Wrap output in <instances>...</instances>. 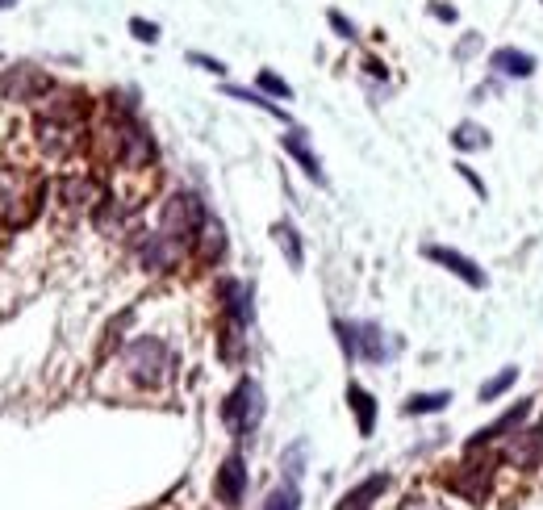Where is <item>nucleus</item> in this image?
<instances>
[{
    "label": "nucleus",
    "instance_id": "1",
    "mask_svg": "<svg viewBox=\"0 0 543 510\" xmlns=\"http://www.w3.org/2000/svg\"><path fill=\"white\" fill-rule=\"evenodd\" d=\"M46 201V180L30 168L0 164V230H26Z\"/></svg>",
    "mask_w": 543,
    "mask_h": 510
},
{
    "label": "nucleus",
    "instance_id": "2",
    "mask_svg": "<svg viewBox=\"0 0 543 510\" xmlns=\"http://www.w3.org/2000/svg\"><path fill=\"white\" fill-rule=\"evenodd\" d=\"M122 368H126V377L134 385H143V389H159L163 381L172 377V368H176V356H172V347L155 339V335H143V339H134L126 352H122Z\"/></svg>",
    "mask_w": 543,
    "mask_h": 510
},
{
    "label": "nucleus",
    "instance_id": "3",
    "mask_svg": "<svg viewBox=\"0 0 543 510\" xmlns=\"http://www.w3.org/2000/svg\"><path fill=\"white\" fill-rule=\"evenodd\" d=\"M205 222H209L205 201L197 193L180 189V193H172L168 201H163V210H159V235H168L180 247H193L197 235L205 230Z\"/></svg>",
    "mask_w": 543,
    "mask_h": 510
},
{
    "label": "nucleus",
    "instance_id": "4",
    "mask_svg": "<svg viewBox=\"0 0 543 510\" xmlns=\"http://www.w3.org/2000/svg\"><path fill=\"white\" fill-rule=\"evenodd\" d=\"M259 419H264V389H259L251 377H243L239 385H234L226 393V402H222V423L234 439H247Z\"/></svg>",
    "mask_w": 543,
    "mask_h": 510
},
{
    "label": "nucleus",
    "instance_id": "5",
    "mask_svg": "<svg viewBox=\"0 0 543 510\" xmlns=\"http://www.w3.org/2000/svg\"><path fill=\"white\" fill-rule=\"evenodd\" d=\"M335 331H339V343H343V352L347 360H368V364H381L389 356V339L385 331L376 327V322H335Z\"/></svg>",
    "mask_w": 543,
    "mask_h": 510
},
{
    "label": "nucleus",
    "instance_id": "6",
    "mask_svg": "<svg viewBox=\"0 0 543 510\" xmlns=\"http://www.w3.org/2000/svg\"><path fill=\"white\" fill-rule=\"evenodd\" d=\"M55 88V80L34 63H13L0 72V97L5 101H42Z\"/></svg>",
    "mask_w": 543,
    "mask_h": 510
},
{
    "label": "nucleus",
    "instance_id": "7",
    "mask_svg": "<svg viewBox=\"0 0 543 510\" xmlns=\"http://www.w3.org/2000/svg\"><path fill=\"white\" fill-rule=\"evenodd\" d=\"M34 143L46 159H67L76 147H80V126L76 122H59V118H38L34 122Z\"/></svg>",
    "mask_w": 543,
    "mask_h": 510
},
{
    "label": "nucleus",
    "instance_id": "8",
    "mask_svg": "<svg viewBox=\"0 0 543 510\" xmlns=\"http://www.w3.org/2000/svg\"><path fill=\"white\" fill-rule=\"evenodd\" d=\"M539 456H543V431H539V427H518L514 435L502 439L498 465H510V469H535Z\"/></svg>",
    "mask_w": 543,
    "mask_h": 510
},
{
    "label": "nucleus",
    "instance_id": "9",
    "mask_svg": "<svg viewBox=\"0 0 543 510\" xmlns=\"http://www.w3.org/2000/svg\"><path fill=\"white\" fill-rule=\"evenodd\" d=\"M59 201L67 205V210H84V214H97L101 205L109 201V193H105V184H101L97 176L80 172V176H63V180H59Z\"/></svg>",
    "mask_w": 543,
    "mask_h": 510
},
{
    "label": "nucleus",
    "instance_id": "10",
    "mask_svg": "<svg viewBox=\"0 0 543 510\" xmlns=\"http://www.w3.org/2000/svg\"><path fill=\"white\" fill-rule=\"evenodd\" d=\"M493 465H498V456H485L477 460V452H468V460L452 473V490L464 494L468 502H481L493 485Z\"/></svg>",
    "mask_w": 543,
    "mask_h": 510
},
{
    "label": "nucleus",
    "instance_id": "11",
    "mask_svg": "<svg viewBox=\"0 0 543 510\" xmlns=\"http://www.w3.org/2000/svg\"><path fill=\"white\" fill-rule=\"evenodd\" d=\"M531 410H535V398H523L518 406H510L506 414H498L489 427H481L477 435L468 439V452H481V448H489V444H502L506 435H514L518 427H527V419H531Z\"/></svg>",
    "mask_w": 543,
    "mask_h": 510
},
{
    "label": "nucleus",
    "instance_id": "12",
    "mask_svg": "<svg viewBox=\"0 0 543 510\" xmlns=\"http://www.w3.org/2000/svg\"><path fill=\"white\" fill-rule=\"evenodd\" d=\"M422 255H427L431 264H439L443 272H452V276H460V281L468 285V289H485L489 285V276H485V268L477 264V260H468L464 251H452V247H439V243H431V247H422Z\"/></svg>",
    "mask_w": 543,
    "mask_h": 510
},
{
    "label": "nucleus",
    "instance_id": "13",
    "mask_svg": "<svg viewBox=\"0 0 543 510\" xmlns=\"http://www.w3.org/2000/svg\"><path fill=\"white\" fill-rule=\"evenodd\" d=\"M214 494H218L222 506H243V498H247V460H243V452H230L222 460V469L214 477Z\"/></svg>",
    "mask_w": 543,
    "mask_h": 510
},
{
    "label": "nucleus",
    "instance_id": "14",
    "mask_svg": "<svg viewBox=\"0 0 543 510\" xmlns=\"http://www.w3.org/2000/svg\"><path fill=\"white\" fill-rule=\"evenodd\" d=\"M184 251H188V247L172 243L168 235H159V230H155V235H147L143 243H138V260H143L147 272H172V268H180Z\"/></svg>",
    "mask_w": 543,
    "mask_h": 510
},
{
    "label": "nucleus",
    "instance_id": "15",
    "mask_svg": "<svg viewBox=\"0 0 543 510\" xmlns=\"http://www.w3.org/2000/svg\"><path fill=\"white\" fill-rule=\"evenodd\" d=\"M539 59L523 46H498V51H489V72L502 76V80H531L535 76Z\"/></svg>",
    "mask_w": 543,
    "mask_h": 510
},
{
    "label": "nucleus",
    "instance_id": "16",
    "mask_svg": "<svg viewBox=\"0 0 543 510\" xmlns=\"http://www.w3.org/2000/svg\"><path fill=\"white\" fill-rule=\"evenodd\" d=\"M218 297H222L226 327L247 331V327H251V314H255V306H251V289H247L243 281H222V285H218Z\"/></svg>",
    "mask_w": 543,
    "mask_h": 510
},
{
    "label": "nucleus",
    "instance_id": "17",
    "mask_svg": "<svg viewBox=\"0 0 543 510\" xmlns=\"http://www.w3.org/2000/svg\"><path fill=\"white\" fill-rule=\"evenodd\" d=\"M280 147H285L293 159H297V164H301V172L305 176H310V180H326V172H322V159L310 151V143H305V134L301 130H289V134H280Z\"/></svg>",
    "mask_w": 543,
    "mask_h": 510
},
{
    "label": "nucleus",
    "instance_id": "18",
    "mask_svg": "<svg viewBox=\"0 0 543 510\" xmlns=\"http://www.w3.org/2000/svg\"><path fill=\"white\" fill-rule=\"evenodd\" d=\"M389 490V473H376V477H368V481H360L356 490H347L343 494V502H339V510H368L376 498H381Z\"/></svg>",
    "mask_w": 543,
    "mask_h": 510
},
{
    "label": "nucleus",
    "instance_id": "19",
    "mask_svg": "<svg viewBox=\"0 0 543 510\" xmlns=\"http://www.w3.org/2000/svg\"><path fill=\"white\" fill-rule=\"evenodd\" d=\"M347 406H351V414H356L360 435L368 439L376 431V398H372L364 385H347Z\"/></svg>",
    "mask_w": 543,
    "mask_h": 510
},
{
    "label": "nucleus",
    "instance_id": "20",
    "mask_svg": "<svg viewBox=\"0 0 543 510\" xmlns=\"http://www.w3.org/2000/svg\"><path fill=\"white\" fill-rule=\"evenodd\" d=\"M193 247H197V255H201V264H218L222 255H226V226H222L218 218H209Z\"/></svg>",
    "mask_w": 543,
    "mask_h": 510
},
{
    "label": "nucleus",
    "instance_id": "21",
    "mask_svg": "<svg viewBox=\"0 0 543 510\" xmlns=\"http://www.w3.org/2000/svg\"><path fill=\"white\" fill-rule=\"evenodd\" d=\"M272 239H276L280 251H285L289 268H301V264H305V247H301V235H297L293 222H276V226H272Z\"/></svg>",
    "mask_w": 543,
    "mask_h": 510
},
{
    "label": "nucleus",
    "instance_id": "22",
    "mask_svg": "<svg viewBox=\"0 0 543 510\" xmlns=\"http://www.w3.org/2000/svg\"><path fill=\"white\" fill-rule=\"evenodd\" d=\"M447 402H452V393L447 389H431V393H410L406 398V406H401V414H439V410H447Z\"/></svg>",
    "mask_w": 543,
    "mask_h": 510
},
{
    "label": "nucleus",
    "instance_id": "23",
    "mask_svg": "<svg viewBox=\"0 0 543 510\" xmlns=\"http://www.w3.org/2000/svg\"><path fill=\"white\" fill-rule=\"evenodd\" d=\"M452 147L456 151H485L489 147V130L481 122H460L452 130Z\"/></svg>",
    "mask_w": 543,
    "mask_h": 510
},
{
    "label": "nucleus",
    "instance_id": "24",
    "mask_svg": "<svg viewBox=\"0 0 543 510\" xmlns=\"http://www.w3.org/2000/svg\"><path fill=\"white\" fill-rule=\"evenodd\" d=\"M226 97H230V101H243V105H255V109H264V113H272V118H280V122L289 118V113L280 109V105H272V101H268L259 88H239V84H226Z\"/></svg>",
    "mask_w": 543,
    "mask_h": 510
},
{
    "label": "nucleus",
    "instance_id": "25",
    "mask_svg": "<svg viewBox=\"0 0 543 510\" xmlns=\"http://www.w3.org/2000/svg\"><path fill=\"white\" fill-rule=\"evenodd\" d=\"M514 381H518V368H502L498 377H489V381L481 385V393H477V398H481L485 406H489V402H498L502 393H510V389H514Z\"/></svg>",
    "mask_w": 543,
    "mask_h": 510
},
{
    "label": "nucleus",
    "instance_id": "26",
    "mask_svg": "<svg viewBox=\"0 0 543 510\" xmlns=\"http://www.w3.org/2000/svg\"><path fill=\"white\" fill-rule=\"evenodd\" d=\"M264 510H301V490H297V481H285V485H276V490L268 494Z\"/></svg>",
    "mask_w": 543,
    "mask_h": 510
},
{
    "label": "nucleus",
    "instance_id": "27",
    "mask_svg": "<svg viewBox=\"0 0 543 510\" xmlns=\"http://www.w3.org/2000/svg\"><path fill=\"white\" fill-rule=\"evenodd\" d=\"M255 84H259V92H268V97L293 101V88H289V80H280L276 72H259V76H255Z\"/></svg>",
    "mask_w": 543,
    "mask_h": 510
},
{
    "label": "nucleus",
    "instance_id": "28",
    "mask_svg": "<svg viewBox=\"0 0 543 510\" xmlns=\"http://www.w3.org/2000/svg\"><path fill=\"white\" fill-rule=\"evenodd\" d=\"M326 21H330V30H335L343 42H356V38H360V26H356L351 17H343L339 9H330V13H326Z\"/></svg>",
    "mask_w": 543,
    "mask_h": 510
},
{
    "label": "nucleus",
    "instance_id": "29",
    "mask_svg": "<svg viewBox=\"0 0 543 510\" xmlns=\"http://www.w3.org/2000/svg\"><path fill=\"white\" fill-rule=\"evenodd\" d=\"M130 34H134L138 42H147V46L159 42V26H155V21H147V17H130Z\"/></svg>",
    "mask_w": 543,
    "mask_h": 510
},
{
    "label": "nucleus",
    "instance_id": "30",
    "mask_svg": "<svg viewBox=\"0 0 543 510\" xmlns=\"http://www.w3.org/2000/svg\"><path fill=\"white\" fill-rule=\"evenodd\" d=\"M401 510H447L435 494H410L406 502H401Z\"/></svg>",
    "mask_w": 543,
    "mask_h": 510
},
{
    "label": "nucleus",
    "instance_id": "31",
    "mask_svg": "<svg viewBox=\"0 0 543 510\" xmlns=\"http://www.w3.org/2000/svg\"><path fill=\"white\" fill-rule=\"evenodd\" d=\"M188 63H197L201 72H209V76H226V63H222V59H214V55L193 51V55H188Z\"/></svg>",
    "mask_w": 543,
    "mask_h": 510
},
{
    "label": "nucleus",
    "instance_id": "32",
    "mask_svg": "<svg viewBox=\"0 0 543 510\" xmlns=\"http://www.w3.org/2000/svg\"><path fill=\"white\" fill-rule=\"evenodd\" d=\"M427 9H431L435 21H443V26H456V21H460V9L456 5H443V0H431Z\"/></svg>",
    "mask_w": 543,
    "mask_h": 510
},
{
    "label": "nucleus",
    "instance_id": "33",
    "mask_svg": "<svg viewBox=\"0 0 543 510\" xmlns=\"http://www.w3.org/2000/svg\"><path fill=\"white\" fill-rule=\"evenodd\" d=\"M481 51V34H464V42L456 46V59H472Z\"/></svg>",
    "mask_w": 543,
    "mask_h": 510
},
{
    "label": "nucleus",
    "instance_id": "34",
    "mask_svg": "<svg viewBox=\"0 0 543 510\" xmlns=\"http://www.w3.org/2000/svg\"><path fill=\"white\" fill-rule=\"evenodd\" d=\"M301 456H305V444H297L293 452H285V473H289V477L301 473Z\"/></svg>",
    "mask_w": 543,
    "mask_h": 510
},
{
    "label": "nucleus",
    "instance_id": "35",
    "mask_svg": "<svg viewBox=\"0 0 543 510\" xmlns=\"http://www.w3.org/2000/svg\"><path fill=\"white\" fill-rule=\"evenodd\" d=\"M456 172H460V176H464V180L472 184V193H477V197H485V184H481V176H477V172H472L468 164H456Z\"/></svg>",
    "mask_w": 543,
    "mask_h": 510
},
{
    "label": "nucleus",
    "instance_id": "36",
    "mask_svg": "<svg viewBox=\"0 0 543 510\" xmlns=\"http://www.w3.org/2000/svg\"><path fill=\"white\" fill-rule=\"evenodd\" d=\"M364 67H368V72H372V76H385V63H381V59H368Z\"/></svg>",
    "mask_w": 543,
    "mask_h": 510
},
{
    "label": "nucleus",
    "instance_id": "37",
    "mask_svg": "<svg viewBox=\"0 0 543 510\" xmlns=\"http://www.w3.org/2000/svg\"><path fill=\"white\" fill-rule=\"evenodd\" d=\"M9 5H13V0H0V9H9Z\"/></svg>",
    "mask_w": 543,
    "mask_h": 510
}]
</instances>
